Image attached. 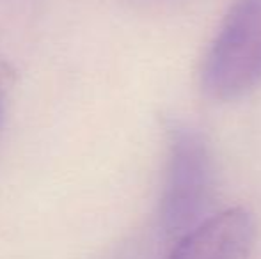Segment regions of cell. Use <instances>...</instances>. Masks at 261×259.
I'll return each instance as SVG.
<instances>
[{"label": "cell", "mask_w": 261, "mask_h": 259, "mask_svg": "<svg viewBox=\"0 0 261 259\" xmlns=\"http://www.w3.org/2000/svg\"><path fill=\"white\" fill-rule=\"evenodd\" d=\"M169 156L160 222L171 238L179 240L201 224L213 192V165L206 140L196 128L172 121L167 128Z\"/></svg>", "instance_id": "cell-1"}, {"label": "cell", "mask_w": 261, "mask_h": 259, "mask_svg": "<svg viewBox=\"0 0 261 259\" xmlns=\"http://www.w3.org/2000/svg\"><path fill=\"white\" fill-rule=\"evenodd\" d=\"M261 83V0H234L210 45L201 85L210 98L231 101Z\"/></svg>", "instance_id": "cell-2"}, {"label": "cell", "mask_w": 261, "mask_h": 259, "mask_svg": "<svg viewBox=\"0 0 261 259\" xmlns=\"http://www.w3.org/2000/svg\"><path fill=\"white\" fill-rule=\"evenodd\" d=\"M256 227L251 213L231 208L212 215L176 242L167 259H247Z\"/></svg>", "instance_id": "cell-3"}, {"label": "cell", "mask_w": 261, "mask_h": 259, "mask_svg": "<svg viewBox=\"0 0 261 259\" xmlns=\"http://www.w3.org/2000/svg\"><path fill=\"white\" fill-rule=\"evenodd\" d=\"M0 114H2V101H0Z\"/></svg>", "instance_id": "cell-4"}]
</instances>
